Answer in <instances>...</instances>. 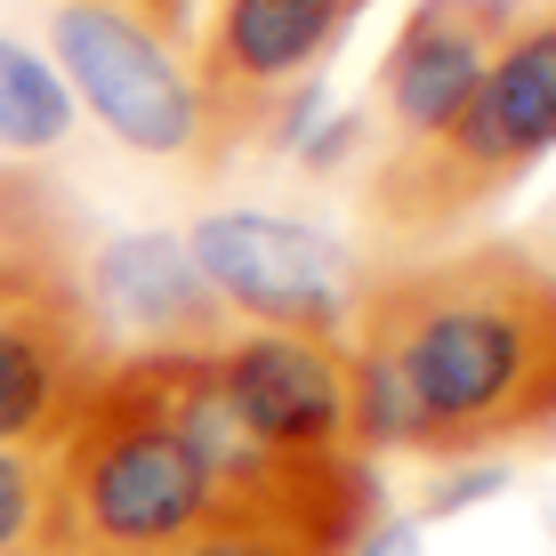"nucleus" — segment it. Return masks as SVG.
<instances>
[{"mask_svg": "<svg viewBox=\"0 0 556 556\" xmlns=\"http://www.w3.org/2000/svg\"><path fill=\"white\" fill-rule=\"evenodd\" d=\"M355 452H556V266L525 242H459L363 275L348 315Z\"/></svg>", "mask_w": 556, "mask_h": 556, "instance_id": "1", "label": "nucleus"}, {"mask_svg": "<svg viewBox=\"0 0 556 556\" xmlns=\"http://www.w3.org/2000/svg\"><path fill=\"white\" fill-rule=\"evenodd\" d=\"M49 556H169L210 525L218 484L186 452L146 355H113L41 452Z\"/></svg>", "mask_w": 556, "mask_h": 556, "instance_id": "2", "label": "nucleus"}, {"mask_svg": "<svg viewBox=\"0 0 556 556\" xmlns=\"http://www.w3.org/2000/svg\"><path fill=\"white\" fill-rule=\"evenodd\" d=\"M556 153V0H516L476 98L459 105L444 138L371 169L363 218L395 251H435L484 210H501L516 186Z\"/></svg>", "mask_w": 556, "mask_h": 556, "instance_id": "3", "label": "nucleus"}, {"mask_svg": "<svg viewBox=\"0 0 556 556\" xmlns=\"http://www.w3.org/2000/svg\"><path fill=\"white\" fill-rule=\"evenodd\" d=\"M186 235V258L226 306L235 331H291V339H348L363 266L331 226L299 218V210H258L226 202L202 210Z\"/></svg>", "mask_w": 556, "mask_h": 556, "instance_id": "4", "label": "nucleus"}, {"mask_svg": "<svg viewBox=\"0 0 556 556\" xmlns=\"http://www.w3.org/2000/svg\"><path fill=\"white\" fill-rule=\"evenodd\" d=\"M49 65L65 98L122 153L146 162H202V89L186 41L113 0H49Z\"/></svg>", "mask_w": 556, "mask_h": 556, "instance_id": "5", "label": "nucleus"}, {"mask_svg": "<svg viewBox=\"0 0 556 556\" xmlns=\"http://www.w3.org/2000/svg\"><path fill=\"white\" fill-rule=\"evenodd\" d=\"M371 0H218L202 33V162L258 146L282 98L323 81Z\"/></svg>", "mask_w": 556, "mask_h": 556, "instance_id": "6", "label": "nucleus"}, {"mask_svg": "<svg viewBox=\"0 0 556 556\" xmlns=\"http://www.w3.org/2000/svg\"><path fill=\"white\" fill-rule=\"evenodd\" d=\"M105 363L65 242L0 258V452H49Z\"/></svg>", "mask_w": 556, "mask_h": 556, "instance_id": "7", "label": "nucleus"}, {"mask_svg": "<svg viewBox=\"0 0 556 556\" xmlns=\"http://www.w3.org/2000/svg\"><path fill=\"white\" fill-rule=\"evenodd\" d=\"M226 412L242 435L282 459V468H315V459H363L355 452V395H348V348L339 339H291V331H226L210 348Z\"/></svg>", "mask_w": 556, "mask_h": 556, "instance_id": "8", "label": "nucleus"}, {"mask_svg": "<svg viewBox=\"0 0 556 556\" xmlns=\"http://www.w3.org/2000/svg\"><path fill=\"white\" fill-rule=\"evenodd\" d=\"M508 25H516V0H412L371 73V113H363L379 138V162L444 138L459 105L476 98Z\"/></svg>", "mask_w": 556, "mask_h": 556, "instance_id": "9", "label": "nucleus"}, {"mask_svg": "<svg viewBox=\"0 0 556 556\" xmlns=\"http://www.w3.org/2000/svg\"><path fill=\"white\" fill-rule=\"evenodd\" d=\"M73 282H81V306L98 323L105 355H202L235 331L226 306L210 299V282L194 275L178 226H138V235L98 242L73 266Z\"/></svg>", "mask_w": 556, "mask_h": 556, "instance_id": "10", "label": "nucleus"}, {"mask_svg": "<svg viewBox=\"0 0 556 556\" xmlns=\"http://www.w3.org/2000/svg\"><path fill=\"white\" fill-rule=\"evenodd\" d=\"M379 516L371 459H331L258 501H218L202 532H186L169 556H348V541Z\"/></svg>", "mask_w": 556, "mask_h": 556, "instance_id": "11", "label": "nucleus"}, {"mask_svg": "<svg viewBox=\"0 0 556 556\" xmlns=\"http://www.w3.org/2000/svg\"><path fill=\"white\" fill-rule=\"evenodd\" d=\"M73 138V98L56 81V65L41 49H25L16 33H0V153L33 162Z\"/></svg>", "mask_w": 556, "mask_h": 556, "instance_id": "12", "label": "nucleus"}, {"mask_svg": "<svg viewBox=\"0 0 556 556\" xmlns=\"http://www.w3.org/2000/svg\"><path fill=\"white\" fill-rule=\"evenodd\" d=\"M0 556H49L41 452H0Z\"/></svg>", "mask_w": 556, "mask_h": 556, "instance_id": "13", "label": "nucleus"}, {"mask_svg": "<svg viewBox=\"0 0 556 556\" xmlns=\"http://www.w3.org/2000/svg\"><path fill=\"white\" fill-rule=\"evenodd\" d=\"M508 484H516V459H452V468L428 484V501H419V525H444V516H468V508L501 501Z\"/></svg>", "mask_w": 556, "mask_h": 556, "instance_id": "14", "label": "nucleus"}, {"mask_svg": "<svg viewBox=\"0 0 556 556\" xmlns=\"http://www.w3.org/2000/svg\"><path fill=\"white\" fill-rule=\"evenodd\" d=\"M49 242H65V226H56L49 194H41V186H25V178H0V258L49 251Z\"/></svg>", "mask_w": 556, "mask_h": 556, "instance_id": "15", "label": "nucleus"}, {"mask_svg": "<svg viewBox=\"0 0 556 556\" xmlns=\"http://www.w3.org/2000/svg\"><path fill=\"white\" fill-rule=\"evenodd\" d=\"M348 556H428V525L419 516H371L348 541Z\"/></svg>", "mask_w": 556, "mask_h": 556, "instance_id": "16", "label": "nucleus"}, {"mask_svg": "<svg viewBox=\"0 0 556 556\" xmlns=\"http://www.w3.org/2000/svg\"><path fill=\"white\" fill-rule=\"evenodd\" d=\"M113 9H138L146 25L169 33V41H186V33H194V0H113Z\"/></svg>", "mask_w": 556, "mask_h": 556, "instance_id": "17", "label": "nucleus"}, {"mask_svg": "<svg viewBox=\"0 0 556 556\" xmlns=\"http://www.w3.org/2000/svg\"><path fill=\"white\" fill-rule=\"evenodd\" d=\"M516 242H525V251L541 258V266H556V202H548V218L532 226V235H516Z\"/></svg>", "mask_w": 556, "mask_h": 556, "instance_id": "18", "label": "nucleus"}]
</instances>
